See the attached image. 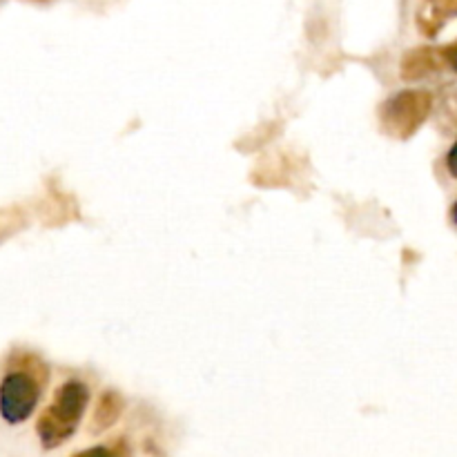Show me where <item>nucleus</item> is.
<instances>
[{"instance_id":"obj_1","label":"nucleus","mask_w":457,"mask_h":457,"mask_svg":"<svg viewBox=\"0 0 457 457\" xmlns=\"http://www.w3.org/2000/svg\"><path fill=\"white\" fill-rule=\"evenodd\" d=\"M47 369L38 357H21L16 369L9 370L0 382V415L7 424H22L38 406Z\"/></svg>"},{"instance_id":"obj_2","label":"nucleus","mask_w":457,"mask_h":457,"mask_svg":"<svg viewBox=\"0 0 457 457\" xmlns=\"http://www.w3.org/2000/svg\"><path fill=\"white\" fill-rule=\"evenodd\" d=\"M87 404V384L79 382V379L61 384L54 393L52 404L40 413L38 424H36V433H38L43 449H56V446L65 445L79 428Z\"/></svg>"},{"instance_id":"obj_3","label":"nucleus","mask_w":457,"mask_h":457,"mask_svg":"<svg viewBox=\"0 0 457 457\" xmlns=\"http://www.w3.org/2000/svg\"><path fill=\"white\" fill-rule=\"evenodd\" d=\"M433 105H436L433 94L427 89H402L393 94L379 107V123H382L384 134L397 141H406L427 123Z\"/></svg>"},{"instance_id":"obj_4","label":"nucleus","mask_w":457,"mask_h":457,"mask_svg":"<svg viewBox=\"0 0 457 457\" xmlns=\"http://www.w3.org/2000/svg\"><path fill=\"white\" fill-rule=\"evenodd\" d=\"M445 47H415L402 56L400 74L404 80H422L446 70Z\"/></svg>"},{"instance_id":"obj_5","label":"nucleus","mask_w":457,"mask_h":457,"mask_svg":"<svg viewBox=\"0 0 457 457\" xmlns=\"http://www.w3.org/2000/svg\"><path fill=\"white\" fill-rule=\"evenodd\" d=\"M453 18H457V0H422L418 9V27L428 38H436Z\"/></svg>"},{"instance_id":"obj_6","label":"nucleus","mask_w":457,"mask_h":457,"mask_svg":"<svg viewBox=\"0 0 457 457\" xmlns=\"http://www.w3.org/2000/svg\"><path fill=\"white\" fill-rule=\"evenodd\" d=\"M123 397L116 391L103 393L96 404V411H94V431H105V428L114 427L116 420L123 413Z\"/></svg>"},{"instance_id":"obj_7","label":"nucleus","mask_w":457,"mask_h":457,"mask_svg":"<svg viewBox=\"0 0 457 457\" xmlns=\"http://www.w3.org/2000/svg\"><path fill=\"white\" fill-rule=\"evenodd\" d=\"M74 457H119V455H116V451L105 449V446H94V449L80 451V453H76Z\"/></svg>"},{"instance_id":"obj_8","label":"nucleus","mask_w":457,"mask_h":457,"mask_svg":"<svg viewBox=\"0 0 457 457\" xmlns=\"http://www.w3.org/2000/svg\"><path fill=\"white\" fill-rule=\"evenodd\" d=\"M446 170L453 179H457V141L451 145V150L446 152Z\"/></svg>"},{"instance_id":"obj_9","label":"nucleus","mask_w":457,"mask_h":457,"mask_svg":"<svg viewBox=\"0 0 457 457\" xmlns=\"http://www.w3.org/2000/svg\"><path fill=\"white\" fill-rule=\"evenodd\" d=\"M445 56H446V62H449L451 70H453L455 74H457V40H455V43L446 45V47H445Z\"/></svg>"},{"instance_id":"obj_10","label":"nucleus","mask_w":457,"mask_h":457,"mask_svg":"<svg viewBox=\"0 0 457 457\" xmlns=\"http://www.w3.org/2000/svg\"><path fill=\"white\" fill-rule=\"evenodd\" d=\"M451 217H453V223L457 226V201L453 204V210H451Z\"/></svg>"}]
</instances>
